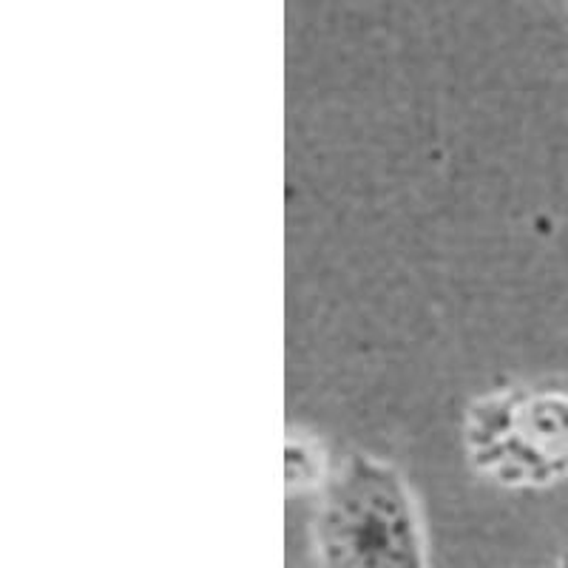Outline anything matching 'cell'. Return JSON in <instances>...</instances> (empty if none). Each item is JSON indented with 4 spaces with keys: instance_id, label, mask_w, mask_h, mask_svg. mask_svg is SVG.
<instances>
[{
    "instance_id": "6da1fadb",
    "label": "cell",
    "mask_w": 568,
    "mask_h": 568,
    "mask_svg": "<svg viewBox=\"0 0 568 568\" xmlns=\"http://www.w3.org/2000/svg\"><path fill=\"white\" fill-rule=\"evenodd\" d=\"M318 568H429L418 511L393 466L355 455L316 511Z\"/></svg>"
}]
</instances>
